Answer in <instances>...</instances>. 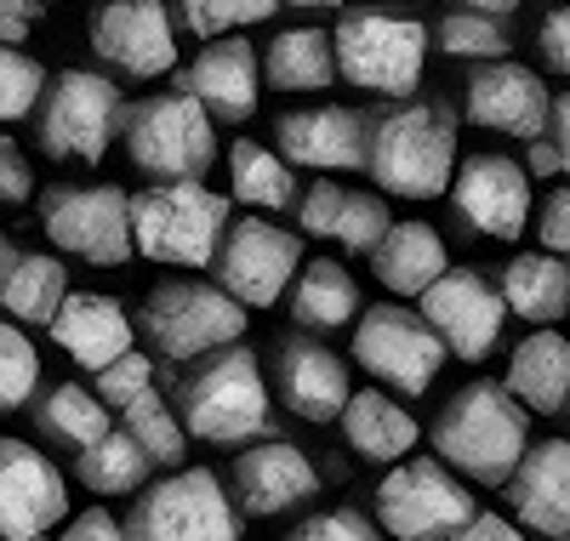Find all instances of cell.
<instances>
[{"mask_svg": "<svg viewBox=\"0 0 570 541\" xmlns=\"http://www.w3.org/2000/svg\"><path fill=\"white\" fill-rule=\"evenodd\" d=\"M18 263V245H12V234L7 228H0V279H7V268Z\"/></svg>", "mask_w": 570, "mask_h": 541, "instance_id": "cell-52", "label": "cell"}, {"mask_svg": "<svg viewBox=\"0 0 570 541\" xmlns=\"http://www.w3.org/2000/svg\"><path fill=\"white\" fill-rule=\"evenodd\" d=\"M389 206L376 200V194H365V188H343V200H337V223H331V239L343 245V252H354V257H371V245L389 234Z\"/></svg>", "mask_w": 570, "mask_h": 541, "instance_id": "cell-38", "label": "cell"}, {"mask_svg": "<svg viewBox=\"0 0 570 541\" xmlns=\"http://www.w3.org/2000/svg\"><path fill=\"white\" fill-rule=\"evenodd\" d=\"M177 416L188 427V439L206 445H252L268 433V382L252 348L223 342V348L188 360V371H177Z\"/></svg>", "mask_w": 570, "mask_h": 541, "instance_id": "cell-2", "label": "cell"}, {"mask_svg": "<svg viewBox=\"0 0 570 541\" xmlns=\"http://www.w3.org/2000/svg\"><path fill=\"white\" fill-rule=\"evenodd\" d=\"M177 18H183L188 35H200V40L234 29V23H228V0H177Z\"/></svg>", "mask_w": 570, "mask_h": 541, "instance_id": "cell-45", "label": "cell"}, {"mask_svg": "<svg viewBox=\"0 0 570 541\" xmlns=\"http://www.w3.org/2000/svg\"><path fill=\"white\" fill-rule=\"evenodd\" d=\"M451 212L480 239H519L531 223V171L508 155H468L451 171Z\"/></svg>", "mask_w": 570, "mask_h": 541, "instance_id": "cell-15", "label": "cell"}, {"mask_svg": "<svg viewBox=\"0 0 570 541\" xmlns=\"http://www.w3.org/2000/svg\"><path fill=\"white\" fill-rule=\"evenodd\" d=\"M542 137L553 142L559 171H570V91H564V97H553V109H548V131H542Z\"/></svg>", "mask_w": 570, "mask_h": 541, "instance_id": "cell-48", "label": "cell"}, {"mask_svg": "<svg viewBox=\"0 0 570 541\" xmlns=\"http://www.w3.org/2000/svg\"><path fill=\"white\" fill-rule=\"evenodd\" d=\"M149 451L137 445L126 427H109L104 439H91V445L75 451V479L86 490H98V496H131V490L149 479Z\"/></svg>", "mask_w": 570, "mask_h": 541, "instance_id": "cell-33", "label": "cell"}, {"mask_svg": "<svg viewBox=\"0 0 570 541\" xmlns=\"http://www.w3.org/2000/svg\"><path fill=\"white\" fill-rule=\"evenodd\" d=\"M297 268H303V234H285L268 217L228 223L212 257V279L246 308H274L285 297V285L297 279Z\"/></svg>", "mask_w": 570, "mask_h": 541, "instance_id": "cell-13", "label": "cell"}, {"mask_svg": "<svg viewBox=\"0 0 570 541\" xmlns=\"http://www.w3.org/2000/svg\"><path fill=\"white\" fill-rule=\"evenodd\" d=\"M297 535H303V541H371V535H376V524H371L365 513L343 508V513H320V519L297 524Z\"/></svg>", "mask_w": 570, "mask_h": 541, "instance_id": "cell-42", "label": "cell"}, {"mask_svg": "<svg viewBox=\"0 0 570 541\" xmlns=\"http://www.w3.org/2000/svg\"><path fill=\"white\" fill-rule=\"evenodd\" d=\"M223 228H228V200L217 188H200V177H166L131 194V245L149 263L212 268Z\"/></svg>", "mask_w": 570, "mask_h": 541, "instance_id": "cell-4", "label": "cell"}, {"mask_svg": "<svg viewBox=\"0 0 570 541\" xmlns=\"http://www.w3.org/2000/svg\"><path fill=\"white\" fill-rule=\"evenodd\" d=\"M69 513V484L23 439H0V535L35 541L58 530Z\"/></svg>", "mask_w": 570, "mask_h": 541, "instance_id": "cell-17", "label": "cell"}, {"mask_svg": "<svg viewBox=\"0 0 570 541\" xmlns=\"http://www.w3.org/2000/svg\"><path fill=\"white\" fill-rule=\"evenodd\" d=\"M502 303L508 314L531 319V325H559L570 314V263L553 252L513 257L502 268Z\"/></svg>", "mask_w": 570, "mask_h": 541, "instance_id": "cell-28", "label": "cell"}, {"mask_svg": "<svg viewBox=\"0 0 570 541\" xmlns=\"http://www.w3.org/2000/svg\"><path fill=\"white\" fill-rule=\"evenodd\" d=\"M564 411H570V400H564Z\"/></svg>", "mask_w": 570, "mask_h": 541, "instance_id": "cell-55", "label": "cell"}, {"mask_svg": "<svg viewBox=\"0 0 570 541\" xmlns=\"http://www.w3.org/2000/svg\"><path fill=\"white\" fill-rule=\"evenodd\" d=\"M91 52L131 80H160L177 69V29L166 0H109L91 18Z\"/></svg>", "mask_w": 570, "mask_h": 541, "instance_id": "cell-16", "label": "cell"}, {"mask_svg": "<svg viewBox=\"0 0 570 541\" xmlns=\"http://www.w3.org/2000/svg\"><path fill=\"white\" fill-rule=\"evenodd\" d=\"M508 387L519 393L525 411H542V416L564 411V400H570V342L548 325L531 331L508 360Z\"/></svg>", "mask_w": 570, "mask_h": 541, "instance_id": "cell-27", "label": "cell"}, {"mask_svg": "<svg viewBox=\"0 0 570 541\" xmlns=\"http://www.w3.org/2000/svg\"><path fill=\"white\" fill-rule=\"evenodd\" d=\"M537 239H542V252L564 257L570 263V188H553L542 212H537Z\"/></svg>", "mask_w": 570, "mask_h": 541, "instance_id": "cell-41", "label": "cell"}, {"mask_svg": "<svg viewBox=\"0 0 570 541\" xmlns=\"http://www.w3.org/2000/svg\"><path fill=\"white\" fill-rule=\"evenodd\" d=\"M137 331L149 336V348L171 365H188L223 342L246 336V303L228 297V291L212 279H166L149 291V303L137 314Z\"/></svg>", "mask_w": 570, "mask_h": 541, "instance_id": "cell-6", "label": "cell"}, {"mask_svg": "<svg viewBox=\"0 0 570 541\" xmlns=\"http://www.w3.org/2000/svg\"><path fill=\"white\" fill-rule=\"evenodd\" d=\"M456 7H480V12H502V18H508L519 0H456Z\"/></svg>", "mask_w": 570, "mask_h": 541, "instance_id": "cell-53", "label": "cell"}, {"mask_svg": "<svg viewBox=\"0 0 570 541\" xmlns=\"http://www.w3.org/2000/svg\"><path fill=\"white\" fill-rule=\"evenodd\" d=\"M422 319L440 331L445 354L480 365L502 342L508 303H502V285L491 274H480V268H445L434 285L422 291Z\"/></svg>", "mask_w": 570, "mask_h": 541, "instance_id": "cell-14", "label": "cell"}, {"mask_svg": "<svg viewBox=\"0 0 570 541\" xmlns=\"http://www.w3.org/2000/svg\"><path fill=\"white\" fill-rule=\"evenodd\" d=\"M69 535H75V541H115V535H126V524H115L104 508H91V513L69 519Z\"/></svg>", "mask_w": 570, "mask_h": 541, "instance_id": "cell-49", "label": "cell"}, {"mask_svg": "<svg viewBox=\"0 0 570 541\" xmlns=\"http://www.w3.org/2000/svg\"><path fill=\"white\" fill-rule=\"evenodd\" d=\"M46 336H52L80 371H104L109 360L137 348V331H131L126 308L115 297H91V291H69L52 314V325H46Z\"/></svg>", "mask_w": 570, "mask_h": 541, "instance_id": "cell-24", "label": "cell"}, {"mask_svg": "<svg viewBox=\"0 0 570 541\" xmlns=\"http://www.w3.org/2000/svg\"><path fill=\"white\" fill-rule=\"evenodd\" d=\"M126 97L109 75L91 69H63L46 86V104H35V142L46 160H86L98 166L120 131Z\"/></svg>", "mask_w": 570, "mask_h": 541, "instance_id": "cell-7", "label": "cell"}, {"mask_svg": "<svg viewBox=\"0 0 570 541\" xmlns=\"http://www.w3.org/2000/svg\"><path fill=\"white\" fill-rule=\"evenodd\" d=\"M354 360L376 382L405 393V400H422L445 365V342L422 314H411L400 303H376V308L354 314Z\"/></svg>", "mask_w": 570, "mask_h": 541, "instance_id": "cell-11", "label": "cell"}, {"mask_svg": "<svg viewBox=\"0 0 570 541\" xmlns=\"http://www.w3.org/2000/svg\"><path fill=\"white\" fill-rule=\"evenodd\" d=\"M35 194V171H29V160L18 155V142L0 131V206H23Z\"/></svg>", "mask_w": 570, "mask_h": 541, "instance_id": "cell-43", "label": "cell"}, {"mask_svg": "<svg viewBox=\"0 0 570 541\" xmlns=\"http://www.w3.org/2000/svg\"><path fill=\"white\" fill-rule=\"evenodd\" d=\"M120 427L137 439L142 451H149L155 468H171V462H183V451H188V427H183V416L160 400L155 387L131 393V400L120 405Z\"/></svg>", "mask_w": 570, "mask_h": 541, "instance_id": "cell-35", "label": "cell"}, {"mask_svg": "<svg viewBox=\"0 0 570 541\" xmlns=\"http://www.w3.org/2000/svg\"><path fill=\"white\" fill-rule=\"evenodd\" d=\"M365 171L400 200H440L456 171V115L440 97L394 104L365 126Z\"/></svg>", "mask_w": 570, "mask_h": 541, "instance_id": "cell-1", "label": "cell"}, {"mask_svg": "<svg viewBox=\"0 0 570 541\" xmlns=\"http://www.w3.org/2000/svg\"><path fill=\"white\" fill-rule=\"evenodd\" d=\"M35 427L52 439V445L80 451V445H91V439H104V433L115 427V416H109L104 393H91V387H80V382H58V387L35 405Z\"/></svg>", "mask_w": 570, "mask_h": 541, "instance_id": "cell-32", "label": "cell"}, {"mask_svg": "<svg viewBox=\"0 0 570 541\" xmlns=\"http://www.w3.org/2000/svg\"><path fill=\"white\" fill-rule=\"evenodd\" d=\"M434 35H440V52L445 58H462V63H491V58H508L513 52V40L497 23V12H480V7L445 12Z\"/></svg>", "mask_w": 570, "mask_h": 541, "instance_id": "cell-36", "label": "cell"}, {"mask_svg": "<svg viewBox=\"0 0 570 541\" xmlns=\"http://www.w3.org/2000/svg\"><path fill=\"white\" fill-rule=\"evenodd\" d=\"M177 86L188 97H200L206 115L217 126H246L257 115V86H263V58H257V46L240 40V35H228V40H206V52L188 63L177 75Z\"/></svg>", "mask_w": 570, "mask_h": 541, "instance_id": "cell-19", "label": "cell"}, {"mask_svg": "<svg viewBox=\"0 0 570 541\" xmlns=\"http://www.w3.org/2000/svg\"><path fill=\"white\" fill-rule=\"evenodd\" d=\"M40 97H46V69L23 52V46L0 40V126L29 120Z\"/></svg>", "mask_w": 570, "mask_h": 541, "instance_id": "cell-37", "label": "cell"}, {"mask_svg": "<svg viewBox=\"0 0 570 541\" xmlns=\"http://www.w3.org/2000/svg\"><path fill=\"white\" fill-rule=\"evenodd\" d=\"M40 0H0V40L7 46H23L29 35H35V23H40Z\"/></svg>", "mask_w": 570, "mask_h": 541, "instance_id": "cell-46", "label": "cell"}, {"mask_svg": "<svg viewBox=\"0 0 570 541\" xmlns=\"http://www.w3.org/2000/svg\"><path fill=\"white\" fill-rule=\"evenodd\" d=\"M285 7H297V12H337L343 0H285Z\"/></svg>", "mask_w": 570, "mask_h": 541, "instance_id": "cell-54", "label": "cell"}, {"mask_svg": "<svg viewBox=\"0 0 570 541\" xmlns=\"http://www.w3.org/2000/svg\"><path fill=\"white\" fill-rule=\"evenodd\" d=\"M531 445V411L519 405L508 382H468L456 400H445L434 422V451L445 468H456L473 484H508Z\"/></svg>", "mask_w": 570, "mask_h": 541, "instance_id": "cell-3", "label": "cell"}, {"mask_svg": "<svg viewBox=\"0 0 570 541\" xmlns=\"http://www.w3.org/2000/svg\"><path fill=\"white\" fill-rule=\"evenodd\" d=\"M240 530H246L240 513L228 508L217 473L206 468L166 473L160 484L142 490L126 519V535H142V541H234Z\"/></svg>", "mask_w": 570, "mask_h": 541, "instance_id": "cell-10", "label": "cell"}, {"mask_svg": "<svg viewBox=\"0 0 570 541\" xmlns=\"http://www.w3.org/2000/svg\"><path fill=\"white\" fill-rule=\"evenodd\" d=\"M473 496L456 484V468L400 456V468L376 484V524L400 541H445L468 524Z\"/></svg>", "mask_w": 570, "mask_h": 541, "instance_id": "cell-12", "label": "cell"}, {"mask_svg": "<svg viewBox=\"0 0 570 541\" xmlns=\"http://www.w3.org/2000/svg\"><path fill=\"white\" fill-rule=\"evenodd\" d=\"M279 155L308 171H360L365 166V115L320 104V109H297L274 126Z\"/></svg>", "mask_w": 570, "mask_h": 541, "instance_id": "cell-23", "label": "cell"}, {"mask_svg": "<svg viewBox=\"0 0 570 541\" xmlns=\"http://www.w3.org/2000/svg\"><path fill=\"white\" fill-rule=\"evenodd\" d=\"M63 297H69V268L58 257H23L18 252V263L0 279V308L23 325H52Z\"/></svg>", "mask_w": 570, "mask_h": 541, "instance_id": "cell-34", "label": "cell"}, {"mask_svg": "<svg viewBox=\"0 0 570 541\" xmlns=\"http://www.w3.org/2000/svg\"><path fill=\"white\" fill-rule=\"evenodd\" d=\"M91 376H98V393H104V400L120 411L131 393L155 387V360H149V354H137V348H126L120 360H109L104 371H91Z\"/></svg>", "mask_w": 570, "mask_h": 541, "instance_id": "cell-40", "label": "cell"}, {"mask_svg": "<svg viewBox=\"0 0 570 541\" xmlns=\"http://www.w3.org/2000/svg\"><path fill=\"white\" fill-rule=\"evenodd\" d=\"M274 387H279V400H285V411L292 416H303V422H337L343 416V405H348V365L331 354V348H320V342H308V336H285L279 342V354H274Z\"/></svg>", "mask_w": 570, "mask_h": 541, "instance_id": "cell-21", "label": "cell"}, {"mask_svg": "<svg viewBox=\"0 0 570 541\" xmlns=\"http://www.w3.org/2000/svg\"><path fill=\"white\" fill-rule=\"evenodd\" d=\"M228 194L234 200H246L257 212H285L297 206V177H292V160L263 149V142L240 137L228 142Z\"/></svg>", "mask_w": 570, "mask_h": 541, "instance_id": "cell-31", "label": "cell"}, {"mask_svg": "<svg viewBox=\"0 0 570 541\" xmlns=\"http://www.w3.org/2000/svg\"><path fill=\"white\" fill-rule=\"evenodd\" d=\"M331 52H337V75L348 86L376 97H411L428 63V29L394 12H343Z\"/></svg>", "mask_w": 570, "mask_h": 541, "instance_id": "cell-8", "label": "cell"}, {"mask_svg": "<svg viewBox=\"0 0 570 541\" xmlns=\"http://www.w3.org/2000/svg\"><path fill=\"white\" fill-rule=\"evenodd\" d=\"M35 382H40L35 342L18 325H0V411H23L35 400Z\"/></svg>", "mask_w": 570, "mask_h": 541, "instance_id": "cell-39", "label": "cell"}, {"mask_svg": "<svg viewBox=\"0 0 570 541\" xmlns=\"http://www.w3.org/2000/svg\"><path fill=\"white\" fill-rule=\"evenodd\" d=\"M120 131H126V155L142 177H206L212 160H217V120L206 115L200 97H188L183 86L177 91H160V97H142L120 115Z\"/></svg>", "mask_w": 570, "mask_h": 541, "instance_id": "cell-5", "label": "cell"}, {"mask_svg": "<svg viewBox=\"0 0 570 541\" xmlns=\"http://www.w3.org/2000/svg\"><path fill=\"white\" fill-rule=\"evenodd\" d=\"M445 268H451V252H445L440 228H428V223H389V234L371 245V274L394 297H422Z\"/></svg>", "mask_w": 570, "mask_h": 541, "instance_id": "cell-25", "label": "cell"}, {"mask_svg": "<svg viewBox=\"0 0 570 541\" xmlns=\"http://www.w3.org/2000/svg\"><path fill=\"white\" fill-rule=\"evenodd\" d=\"M40 228L58 252H75L86 263H126L131 245V194L115 183H58L40 200Z\"/></svg>", "mask_w": 570, "mask_h": 541, "instance_id": "cell-9", "label": "cell"}, {"mask_svg": "<svg viewBox=\"0 0 570 541\" xmlns=\"http://www.w3.org/2000/svg\"><path fill=\"white\" fill-rule=\"evenodd\" d=\"M279 7H285V0H228V23H234V29H246V23L274 18Z\"/></svg>", "mask_w": 570, "mask_h": 541, "instance_id": "cell-50", "label": "cell"}, {"mask_svg": "<svg viewBox=\"0 0 570 541\" xmlns=\"http://www.w3.org/2000/svg\"><path fill=\"white\" fill-rule=\"evenodd\" d=\"M462 97H468L462 115H468L473 126H485V131H502V137H519V142H531V137L548 131L553 97H548V86H542L537 69L513 63V58L480 63Z\"/></svg>", "mask_w": 570, "mask_h": 541, "instance_id": "cell-18", "label": "cell"}, {"mask_svg": "<svg viewBox=\"0 0 570 541\" xmlns=\"http://www.w3.org/2000/svg\"><path fill=\"white\" fill-rule=\"evenodd\" d=\"M553 171H559L553 142H548V137H531V177H553Z\"/></svg>", "mask_w": 570, "mask_h": 541, "instance_id": "cell-51", "label": "cell"}, {"mask_svg": "<svg viewBox=\"0 0 570 541\" xmlns=\"http://www.w3.org/2000/svg\"><path fill=\"white\" fill-rule=\"evenodd\" d=\"M234 496L252 519H279L320 496V468L285 439H263L234 456Z\"/></svg>", "mask_w": 570, "mask_h": 541, "instance_id": "cell-20", "label": "cell"}, {"mask_svg": "<svg viewBox=\"0 0 570 541\" xmlns=\"http://www.w3.org/2000/svg\"><path fill=\"white\" fill-rule=\"evenodd\" d=\"M337 422L348 433V451L365 456V462H400V456L416 451V416L400 400H389V393H376V387L348 393Z\"/></svg>", "mask_w": 570, "mask_h": 541, "instance_id": "cell-26", "label": "cell"}, {"mask_svg": "<svg viewBox=\"0 0 570 541\" xmlns=\"http://www.w3.org/2000/svg\"><path fill=\"white\" fill-rule=\"evenodd\" d=\"M508 508L519 530L537 535H570V439H542L525 445L519 468L508 473Z\"/></svg>", "mask_w": 570, "mask_h": 541, "instance_id": "cell-22", "label": "cell"}, {"mask_svg": "<svg viewBox=\"0 0 570 541\" xmlns=\"http://www.w3.org/2000/svg\"><path fill=\"white\" fill-rule=\"evenodd\" d=\"M354 314H360V285H354V274L343 263L314 257V263L297 268V279H292V319L303 331H314V336L343 331V325H354Z\"/></svg>", "mask_w": 570, "mask_h": 541, "instance_id": "cell-29", "label": "cell"}, {"mask_svg": "<svg viewBox=\"0 0 570 541\" xmlns=\"http://www.w3.org/2000/svg\"><path fill=\"white\" fill-rule=\"evenodd\" d=\"M456 535H462V541H513V535H519V519H502V513H480V508H473Z\"/></svg>", "mask_w": 570, "mask_h": 541, "instance_id": "cell-47", "label": "cell"}, {"mask_svg": "<svg viewBox=\"0 0 570 541\" xmlns=\"http://www.w3.org/2000/svg\"><path fill=\"white\" fill-rule=\"evenodd\" d=\"M263 80L274 91H325L337 80V52H331V35L325 29H285L274 35V46H263Z\"/></svg>", "mask_w": 570, "mask_h": 541, "instance_id": "cell-30", "label": "cell"}, {"mask_svg": "<svg viewBox=\"0 0 570 541\" xmlns=\"http://www.w3.org/2000/svg\"><path fill=\"white\" fill-rule=\"evenodd\" d=\"M537 46H542V63H548L553 75H564V80H570V7L548 12V23H542Z\"/></svg>", "mask_w": 570, "mask_h": 541, "instance_id": "cell-44", "label": "cell"}]
</instances>
